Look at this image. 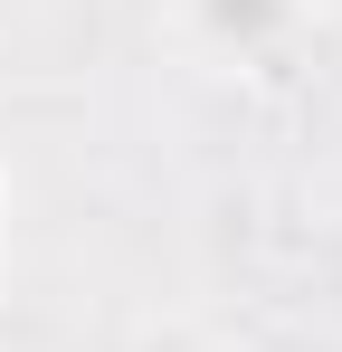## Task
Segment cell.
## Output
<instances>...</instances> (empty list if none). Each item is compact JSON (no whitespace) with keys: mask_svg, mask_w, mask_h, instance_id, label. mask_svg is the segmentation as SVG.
Here are the masks:
<instances>
[{"mask_svg":"<svg viewBox=\"0 0 342 352\" xmlns=\"http://www.w3.org/2000/svg\"><path fill=\"white\" fill-rule=\"evenodd\" d=\"M276 0H219V29H266Z\"/></svg>","mask_w":342,"mask_h":352,"instance_id":"1","label":"cell"}]
</instances>
